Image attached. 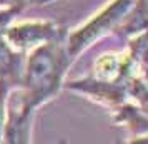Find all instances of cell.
<instances>
[{"mask_svg": "<svg viewBox=\"0 0 148 144\" xmlns=\"http://www.w3.org/2000/svg\"><path fill=\"white\" fill-rule=\"evenodd\" d=\"M135 2L136 0H113L105 8H101L97 15H93L88 22H85L82 27L75 29L73 32H68L65 37V49L70 59L75 62L95 42L113 34L115 27L132 10Z\"/></svg>", "mask_w": 148, "mask_h": 144, "instance_id": "2", "label": "cell"}, {"mask_svg": "<svg viewBox=\"0 0 148 144\" xmlns=\"http://www.w3.org/2000/svg\"><path fill=\"white\" fill-rule=\"evenodd\" d=\"M27 3H30V0H0V8L2 10H12L15 14H20L22 8Z\"/></svg>", "mask_w": 148, "mask_h": 144, "instance_id": "8", "label": "cell"}, {"mask_svg": "<svg viewBox=\"0 0 148 144\" xmlns=\"http://www.w3.org/2000/svg\"><path fill=\"white\" fill-rule=\"evenodd\" d=\"M37 112L23 109L22 106L14 102L10 96L7 101V116L3 126V143L25 144L32 143V129Z\"/></svg>", "mask_w": 148, "mask_h": 144, "instance_id": "5", "label": "cell"}, {"mask_svg": "<svg viewBox=\"0 0 148 144\" xmlns=\"http://www.w3.org/2000/svg\"><path fill=\"white\" fill-rule=\"evenodd\" d=\"M113 121L120 126H125L133 139L148 134V114L132 101H127V102L120 104L118 107H115Z\"/></svg>", "mask_w": 148, "mask_h": 144, "instance_id": "6", "label": "cell"}, {"mask_svg": "<svg viewBox=\"0 0 148 144\" xmlns=\"http://www.w3.org/2000/svg\"><path fill=\"white\" fill-rule=\"evenodd\" d=\"M130 143H133V144H148V134H147V136H143V137H136V139H132Z\"/></svg>", "mask_w": 148, "mask_h": 144, "instance_id": "10", "label": "cell"}, {"mask_svg": "<svg viewBox=\"0 0 148 144\" xmlns=\"http://www.w3.org/2000/svg\"><path fill=\"white\" fill-rule=\"evenodd\" d=\"M68 30L63 25L52 20H30L22 24H10L3 29L2 35L14 49L28 54L30 50L43 44L65 40Z\"/></svg>", "mask_w": 148, "mask_h": 144, "instance_id": "3", "label": "cell"}, {"mask_svg": "<svg viewBox=\"0 0 148 144\" xmlns=\"http://www.w3.org/2000/svg\"><path fill=\"white\" fill-rule=\"evenodd\" d=\"M73 61L70 59L65 40L43 44L25 55V67L22 84L14 90L23 109L37 112L42 106L48 104L63 89L67 74Z\"/></svg>", "mask_w": 148, "mask_h": 144, "instance_id": "1", "label": "cell"}, {"mask_svg": "<svg viewBox=\"0 0 148 144\" xmlns=\"http://www.w3.org/2000/svg\"><path fill=\"white\" fill-rule=\"evenodd\" d=\"M128 55L133 62L135 74L148 84V27L127 40Z\"/></svg>", "mask_w": 148, "mask_h": 144, "instance_id": "7", "label": "cell"}, {"mask_svg": "<svg viewBox=\"0 0 148 144\" xmlns=\"http://www.w3.org/2000/svg\"><path fill=\"white\" fill-rule=\"evenodd\" d=\"M25 55L27 54L12 47L0 34V94L10 96L20 87Z\"/></svg>", "mask_w": 148, "mask_h": 144, "instance_id": "4", "label": "cell"}, {"mask_svg": "<svg viewBox=\"0 0 148 144\" xmlns=\"http://www.w3.org/2000/svg\"><path fill=\"white\" fill-rule=\"evenodd\" d=\"M7 94H0V143H3V126H5V116H7Z\"/></svg>", "mask_w": 148, "mask_h": 144, "instance_id": "9", "label": "cell"}, {"mask_svg": "<svg viewBox=\"0 0 148 144\" xmlns=\"http://www.w3.org/2000/svg\"><path fill=\"white\" fill-rule=\"evenodd\" d=\"M50 2H55V0H34V3H50Z\"/></svg>", "mask_w": 148, "mask_h": 144, "instance_id": "11", "label": "cell"}]
</instances>
